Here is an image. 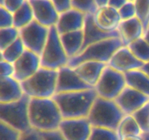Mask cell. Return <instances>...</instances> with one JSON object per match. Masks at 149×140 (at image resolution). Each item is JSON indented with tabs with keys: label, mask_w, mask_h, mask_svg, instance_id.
<instances>
[{
	"label": "cell",
	"mask_w": 149,
	"mask_h": 140,
	"mask_svg": "<svg viewBox=\"0 0 149 140\" xmlns=\"http://www.w3.org/2000/svg\"><path fill=\"white\" fill-rule=\"evenodd\" d=\"M97 97L94 88L87 90L55 93L52 99L58 105L63 119L87 118Z\"/></svg>",
	"instance_id": "6da1fadb"
},
{
	"label": "cell",
	"mask_w": 149,
	"mask_h": 140,
	"mask_svg": "<svg viewBox=\"0 0 149 140\" xmlns=\"http://www.w3.org/2000/svg\"><path fill=\"white\" fill-rule=\"evenodd\" d=\"M31 127L39 132L58 130L63 118L52 98H30L29 106Z\"/></svg>",
	"instance_id": "7a4b0ae2"
},
{
	"label": "cell",
	"mask_w": 149,
	"mask_h": 140,
	"mask_svg": "<svg viewBox=\"0 0 149 140\" xmlns=\"http://www.w3.org/2000/svg\"><path fill=\"white\" fill-rule=\"evenodd\" d=\"M58 70L40 67L32 76L20 83L23 93L29 98H52L56 93Z\"/></svg>",
	"instance_id": "3957f363"
},
{
	"label": "cell",
	"mask_w": 149,
	"mask_h": 140,
	"mask_svg": "<svg viewBox=\"0 0 149 140\" xmlns=\"http://www.w3.org/2000/svg\"><path fill=\"white\" fill-rule=\"evenodd\" d=\"M125 113L114 100L97 96L90 109L87 119L92 127L109 128L116 131Z\"/></svg>",
	"instance_id": "277c9868"
},
{
	"label": "cell",
	"mask_w": 149,
	"mask_h": 140,
	"mask_svg": "<svg viewBox=\"0 0 149 140\" xmlns=\"http://www.w3.org/2000/svg\"><path fill=\"white\" fill-rule=\"evenodd\" d=\"M124 46L119 37H113L97 42L83 50L78 55L69 58L68 66L74 68L85 61H97L108 64L113 54Z\"/></svg>",
	"instance_id": "5b68a950"
},
{
	"label": "cell",
	"mask_w": 149,
	"mask_h": 140,
	"mask_svg": "<svg viewBox=\"0 0 149 140\" xmlns=\"http://www.w3.org/2000/svg\"><path fill=\"white\" fill-rule=\"evenodd\" d=\"M30 98L23 95L21 99L10 103H0V121L23 133L31 129L29 106Z\"/></svg>",
	"instance_id": "8992f818"
},
{
	"label": "cell",
	"mask_w": 149,
	"mask_h": 140,
	"mask_svg": "<svg viewBox=\"0 0 149 140\" xmlns=\"http://www.w3.org/2000/svg\"><path fill=\"white\" fill-rule=\"evenodd\" d=\"M66 55L55 26L49 29V34L42 53L40 55L41 67L49 69L58 70L68 65Z\"/></svg>",
	"instance_id": "52a82bcc"
},
{
	"label": "cell",
	"mask_w": 149,
	"mask_h": 140,
	"mask_svg": "<svg viewBox=\"0 0 149 140\" xmlns=\"http://www.w3.org/2000/svg\"><path fill=\"white\" fill-rule=\"evenodd\" d=\"M126 85L125 74L107 65L94 88L99 97L115 100Z\"/></svg>",
	"instance_id": "ba28073f"
},
{
	"label": "cell",
	"mask_w": 149,
	"mask_h": 140,
	"mask_svg": "<svg viewBox=\"0 0 149 140\" xmlns=\"http://www.w3.org/2000/svg\"><path fill=\"white\" fill-rule=\"evenodd\" d=\"M49 29L35 20L20 29V38L25 48L40 55L47 39Z\"/></svg>",
	"instance_id": "9c48e42d"
},
{
	"label": "cell",
	"mask_w": 149,
	"mask_h": 140,
	"mask_svg": "<svg viewBox=\"0 0 149 140\" xmlns=\"http://www.w3.org/2000/svg\"><path fill=\"white\" fill-rule=\"evenodd\" d=\"M58 130L66 140H88L92 125L87 118L63 119Z\"/></svg>",
	"instance_id": "30bf717a"
},
{
	"label": "cell",
	"mask_w": 149,
	"mask_h": 140,
	"mask_svg": "<svg viewBox=\"0 0 149 140\" xmlns=\"http://www.w3.org/2000/svg\"><path fill=\"white\" fill-rule=\"evenodd\" d=\"M93 88L78 76L75 70L66 65L58 70L56 93H67Z\"/></svg>",
	"instance_id": "8fae6325"
},
{
	"label": "cell",
	"mask_w": 149,
	"mask_h": 140,
	"mask_svg": "<svg viewBox=\"0 0 149 140\" xmlns=\"http://www.w3.org/2000/svg\"><path fill=\"white\" fill-rule=\"evenodd\" d=\"M13 77L21 83L33 75L41 67L40 55L28 50L15 63Z\"/></svg>",
	"instance_id": "7c38bea8"
},
{
	"label": "cell",
	"mask_w": 149,
	"mask_h": 140,
	"mask_svg": "<svg viewBox=\"0 0 149 140\" xmlns=\"http://www.w3.org/2000/svg\"><path fill=\"white\" fill-rule=\"evenodd\" d=\"M114 101L125 115H132L149 102V97L126 85Z\"/></svg>",
	"instance_id": "4fadbf2b"
},
{
	"label": "cell",
	"mask_w": 149,
	"mask_h": 140,
	"mask_svg": "<svg viewBox=\"0 0 149 140\" xmlns=\"http://www.w3.org/2000/svg\"><path fill=\"white\" fill-rule=\"evenodd\" d=\"M143 64L134 55L127 46H122L113 54L107 65L125 74L132 70L141 69Z\"/></svg>",
	"instance_id": "5bb4252c"
},
{
	"label": "cell",
	"mask_w": 149,
	"mask_h": 140,
	"mask_svg": "<svg viewBox=\"0 0 149 140\" xmlns=\"http://www.w3.org/2000/svg\"><path fill=\"white\" fill-rule=\"evenodd\" d=\"M29 1L36 21L47 28L56 25L59 13L51 0H29Z\"/></svg>",
	"instance_id": "9a60e30c"
},
{
	"label": "cell",
	"mask_w": 149,
	"mask_h": 140,
	"mask_svg": "<svg viewBox=\"0 0 149 140\" xmlns=\"http://www.w3.org/2000/svg\"><path fill=\"white\" fill-rule=\"evenodd\" d=\"M93 20L99 29L107 32L117 31L122 22L119 10L109 5L97 8L93 13Z\"/></svg>",
	"instance_id": "2e32d148"
},
{
	"label": "cell",
	"mask_w": 149,
	"mask_h": 140,
	"mask_svg": "<svg viewBox=\"0 0 149 140\" xmlns=\"http://www.w3.org/2000/svg\"><path fill=\"white\" fill-rule=\"evenodd\" d=\"M86 13L77 9H69L67 11L59 14L58 22L55 25L59 34L81 30L83 29Z\"/></svg>",
	"instance_id": "e0dca14e"
},
{
	"label": "cell",
	"mask_w": 149,
	"mask_h": 140,
	"mask_svg": "<svg viewBox=\"0 0 149 140\" xmlns=\"http://www.w3.org/2000/svg\"><path fill=\"white\" fill-rule=\"evenodd\" d=\"M83 34H84V44L82 50L85 49L89 45L97 42L104 40L113 37H119L118 31L113 32H107L99 29L93 20V13H87L84 19L83 26Z\"/></svg>",
	"instance_id": "ac0fdd59"
},
{
	"label": "cell",
	"mask_w": 149,
	"mask_h": 140,
	"mask_svg": "<svg viewBox=\"0 0 149 140\" xmlns=\"http://www.w3.org/2000/svg\"><path fill=\"white\" fill-rule=\"evenodd\" d=\"M124 46H129L137 39L143 37L145 29L137 17L122 20L117 29Z\"/></svg>",
	"instance_id": "d6986e66"
},
{
	"label": "cell",
	"mask_w": 149,
	"mask_h": 140,
	"mask_svg": "<svg viewBox=\"0 0 149 140\" xmlns=\"http://www.w3.org/2000/svg\"><path fill=\"white\" fill-rule=\"evenodd\" d=\"M107 64L97 61H85L74 69L83 82L92 88L97 84Z\"/></svg>",
	"instance_id": "ffe728a7"
},
{
	"label": "cell",
	"mask_w": 149,
	"mask_h": 140,
	"mask_svg": "<svg viewBox=\"0 0 149 140\" xmlns=\"http://www.w3.org/2000/svg\"><path fill=\"white\" fill-rule=\"evenodd\" d=\"M0 103H10L24 95L20 82L13 77L0 78Z\"/></svg>",
	"instance_id": "44dd1931"
},
{
	"label": "cell",
	"mask_w": 149,
	"mask_h": 140,
	"mask_svg": "<svg viewBox=\"0 0 149 140\" xmlns=\"http://www.w3.org/2000/svg\"><path fill=\"white\" fill-rule=\"evenodd\" d=\"M60 39L68 58L76 56L82 50L84 44L82 29L60 34Z\"/></svg>",
	"instance_id": "7402d4cb"
},
{
	"label": "cell",
	"mask_w": 149,
	"mask_h": 140,
	"mask_svg": "<svg viewBox=\"0 0 149 140\" xmlns=\"http://www.w3.org/2000/svg\"><path fill=\"white\" fill-rule=\"evenodd\" d=\"M124 74L127 85L149 97V76L141 69L132 70Z\"/></svg>",
	"instance_id": "603a6c76"
},
{
	"label": "cell",
	"mask_w": 149,
	"mask_h": 140,
	"mask_svg": "<svg viewBox=\"0 0 149 140\" xmlns=\"http://www.w3.org/2000/svg\"><path fill=\"white\" fill-rule=\"evenodd\" d=\"M116 133L121 139L127 136H138L142 131L132 115H125L116 128Z\"/></svg>",
	"instance_id": "cb8c5ba5"
},
{
	"label": "cell",
	"mask_w": 149,
	"mask_h": 140,
	"mask_svg": "<svg viewBox=\"0 0 149 140\" xmlns=\"http://www.w3.org/2000/svg\"><path fill=\"white\" fill-rule=\"evenodd\" d=\"M34 20L33 11L29 0L13 13V26L17 29H21Z\"/></svg>",
	"instance_id": "d4e9b609"
},
{
	"label": "cell",
	"mask_w": 149,
	"mask_h": 140,
	"mask_svg": "<svg viewBox=\"0 0 149 140\" xmlns=\"http://www.w3.org/2000/svg\"><path fill=\"white\" fill-rule=\"evenodd\" d=\"M26 48L20 37L16 39L14 42L4 48L1 51V60H4L8 62H15L23 53Z\"/></svg>",
	"instance_id": "484cf974"
},
{
	"label": "cell",
	"mask_w": 149,
	"mask_h": 140,
	"mask_svg": "<svg viewBox=\"0 0 149 140\" xmlns=\"http://www.w3.org/2000/svg\"><path fill=\"white\" fill-rule=\"evenodd\" d=\"M127 47L134 55L143 63H146L149 61V44L143 37L137 39Z\"/></svg>",
	"instance_id": "4316f807"
},
{
	"label": "cell",
	"mask_w": 149,
	"mask_h": 140,
	"mask_svg": "<svg viewBox=\"0 0 149 140\" xmlns=\"http://www.w3.org/2000/svg\"><path fill=\"white\" fill-rule=\"evenodd\" d=\"M20 37L19 29L14 26L0 29V50H3Z\"/></svg>",
	"instance_id": "83f0119b"
},
{
	"label": "cell",
	"mask_w": 149,
	"mask_h": 140,
	"mask_svg": "<svg viewBox=\"0 0 149 140\" xmlns=\"http://www.w3.org/2000/svg\"><path fill=\"white\" fill-rule=\"evenodd\" d=\"M88 140H120V139L115 130L100 127H92Z\"/></svg>",
	"instance_id": "f1b7e54d"
},
{
	"label": "cell",
	"mask_w": 149,
	"mask_h": 140,
	"mask_svg": "<svg viewBox=\"0 0 149 140\" xmlns=\"http://www.w3.org/2000/svg\"><path fill=\"white\" fill-rule=\"evenodd\" d=\"M135 16L141 20L144 29L149 27V0H135Z\"/></svg>",
	"instance_id": "f546056e"
},
{
	"label": "cell",
	"mask_w": 149,
	"mask_h": 140,
	"mask_svg": "<svg viewBox=\"0 0 149 140\" xmlns=\"http://www.w3.org/2000/svg\"><path fill=\"white\" fill-rule=\"evenodd\" d=\"M132 115L138 123L142 132L149 131V102L135 111Z\"/></svg>",
	"instance_id": "4dcf8cb0"
},
{
	"label": "cell",
	"mask_w": 149,
	"mask_h": 140,
	"mask_svg": "<svg viewBox=\"0 0 149 140\" xmlns=\"http://www.w3.org/2000/svg\"><path fill=\"white\" fill-rule=\"evenodd\" d=\"M1 140H20L21 132L0 121Z\"/></svg>",
	"instance_id": "1f68e13d"
},
{
	"label": "cell",
	"mask_w": 149,
	"mask_h": 140,
	"mask_svg": "<svg viewBox=\"0 0 149 140\" xmlns=\"http://www.w3.org/2000/svg\"><path fill=\"white\" fill-rule=\"evenodd\" d=\"M72 7L84 13H94L97 10L94 0H71Z\"/></svg>",
	"instance_id": "d6a6232c"
},
{
	"label": "cell",
	"mask_w": 149,
	"mask_h": 140,
	"mask_svg": "<svg viewBox=\"0 0 149 140\" xmlns=\"http://www.w3.org/2000/svg\"><path fill=\"white\" fill-rule=\"evenodd\" d=\"M119 10V15L122 18V20H127L135 16V7L134 2L132 1H127Z\"/></svg>",
	"instance_id": "836d02e7"
},
{
	"label": "cell",
	"mask_w": 149,
	"mask_h": 140,
	"mask_svg": "<svg viewBox=\"0 0 149 140\" xmlns=\"http://www.w3.org/2000/svg\"><path fill=\"white\" fill-rule=\"evenodd\" d=\"M13 26V14L0 5V29Z\"/></svg>",
	"instance_id": "e575fe53"
},
{
	"label": "cell",
	"mask_w": 149,
	"mask_h": 140,
	"mask_svg": "<svg viewBox=\"0 0 149 140\" xmlns=\"http://www.w3.org/2000/svg\"><path fill=\"white\" fill-rule=\"evenodd\" d=\"M26 1V0H2L0 1V5L13 14L24 4Z\"/></svg>",
	"instance_id": "d590c367"
},
{
	"label": "cell",
	"mask_w": 149,
	"mask_h": 140,
	"mask_svg": "<svg viewBox=\"0 0 149 140\" xmlns=\"http://www.w3.org/2000/svg\"><path fill=\"white\" fill-rule=\"evenodd\" d=\"M0 74L1 77H13L14 74V66L12 63L1 60L0 62Z\"/></svg>",
	"instance_id": "8d00e7d4"
},
{
	"label": "cell",
	"mask_w": 149,
	"mask_h": 140,
	"mask_svg": "<svg viewBox=\"0 0 149 140\" xmlns=\"http://www.w3.org/2000/svg\"><path fill=\"white\" fill-rule=\"evenodd\" d=\"M51 1L59 14L72 8L71 0H51Z\"/></svg>",
	"instance_id": "74e56055"
},
{
	"label": "cell",
	"mask_w": 149,
	"mask_h": 140,
	"mask_svg": "<svg viewBox=\"0 0 149 140\" xmlns=\"http://www.w3.org/2000/svg\"><path fill=\"white\" fill-rule=\"evenodd\" d=\"M20 140H43L41 133L36 129L31 128L21 134Z\"/></svg>",
	"instance_id": "f35d334b"
},
{
	"label": "cell",
	"mask_w": 149,
	"mask_h": 140,
	"mask_svg": "<svg viewBox=\"0 0 149 140\" xmlns=\"http://www.w3.org/2000/svg\"><path fill=\"white\" fill-rule=\"evenodd\" d=\"M43 140H66L59 130L46 132H40Z\"/></svg>",
	"instance_id": "ab89813d"
},
{
	"label": "cell",
	"mask_w": 149,
	"mask_h": 140,
	"mask_svg": "<svg viewBox=\"0 0 149 140\" xmlns=\"http://www.w3.org/2000/svg\"><path fill=\"white\" fill-rule=\"evenodd\" d=\"M127 1H128L127 0H109L108 5L111 6L116 10H119Z\"/></svg>",
	"instance_id": "60d3db41"
},
{
	"label": "cell",
	"mask_w": 149,
	"mask_h": 140,
	"mask_svg": "<svg viewBox=\"0 0 149 140\" xmlns=\"http://www.w3.org/2000/svg\"><path fill=\"white\" fill-rule=\"evenodd\" d=\"M94 1L97 9L99 8V7L108 5V3H109V0H94Z\"/></svg>",
	"instance_id": "b9f144b4"
},
{
	"label": "cell",
	"mask_w": 149,
	"mask_h": 140,
	"mask_svg": "<svg viewBox=\"0 0 149 140\" xmlns=\"http://www.w3.org/2000/svg\"><path fill=\"white\" fill-rule=\"evenodd\" d=\"M141 69L142 70L143 72H145L147 75L149 76V61L148 62L144 63L143 65V66L141 67Z\"/></svg>",
	"instance_id": "7bdbcfd3"
},
{
	"label": "cell",
	"mask_w": 149,
	"mask_h": 140,
	"mask_svg": "<svg viewBox=\"0 0 149 140\" xmlns=\"http://www.w3.org/2000/svg\"><path fill=\"white\" fill-rule=\"evenodd\" d=\"M140 136H141L142 140H149V131L142 132L141 135H140Z\"/></svg>",
	"instance_id": "ee69618b"
},
{
	"label": "cell",
	"mask_w": 149,
	"mask_h": 140,
	"mask_svg": "<svg viewBox=\"0 0 149 140\" xmlns=\"http://www.w3.org/2000/svg\"><path fill=\"white\" fill-rule=\"evenodd\" d=\"M143 37V39L149 44V27L147 28V29L144 31Z\"/></svg>",
	"instance_id": "f6af8a7d"
},
{
	"label": "cell",
	"mask_w": 149,
	"mask_h": 140,
	"mask_svg": "<svg viewBox=\"0 0 149 140\" xmlns=\"http://www.w3.org/2000/svg\"><path fill=\"white\" fill-rule=\"evenodd\" d=\"M120 140H142L141 139V136H127L124 137V138L121 139Z\"/></svg>",
	"instance_id": "bcb514c9"
},
{
	"label": "cell",
	"mask_w": 149,
	"mask_h": 140,
	"mask_svg": "<svg viewBox=\"0 0 149 140\" xmlns=\"http://www.w3.org/2000/svg\"><path fill=\"white\" fill-rule=\"evenodd\" d=\"M128 1H132V2H134V1H135V0H127Z\"/></svg>",
	"instance_id": "7dc6e473"
},
{
	"label": "cell",
	"mask_w": 149,
	"mask_h": 140,
	"mask_svg": "<svg viewBox=\"0 0 149 140\" xmlns=\"http://www.w3.org/2000/svg\"><path fill=\"white\" fill-rule=\"evenodd\" d=\"M2 1V0H0V1Z\"/></svg>",
	"instance_id": "c3c4849f"
},
{
	"label": "cell",
	"mask_w": 149,
	"mask_h": 140,
	"mask_svg": "<svg viewBox=\"0 0 149 140\" xmlns=\"http://www.w3.org/2000/svg\"><path fill=\"white\" fill-rule=\"evenodd\" d=\"M148 125H149V122H148Z\"/></svg>",
	"instance_id": "681fc988"
}]
</instances>
